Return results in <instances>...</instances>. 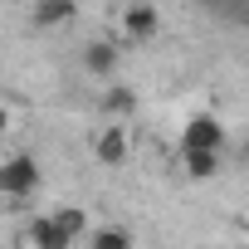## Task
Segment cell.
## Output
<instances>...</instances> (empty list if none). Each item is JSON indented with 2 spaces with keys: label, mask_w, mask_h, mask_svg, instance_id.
<instances>
[{
  "label": "cell",
  "mask_w": 249,
  "mask_h": 249,
  "mask_svg": "<svg viewBox=\"0 0 249 249\" xmlns=\"http://www.w3.org/2000/svg\"><path fill=\"white\" fill-rule=\"evenodd\" d=\"M39 186H44V171H39V161H35L30 152H15V157L0 161V191H5L10 200H25V196H35Z\"/></svg>",
  "instance_id": "6da1fadb"
},
{
  "label": "cell",
  "mask_w": 249,
  "mask_h": 249,
  "mask_svg": "<svg viewBox=\"0 0 249 249\" xmlns=\"http://www.w3.org/2000/svg\"><path fill=\"white\" fill-rule=\"evenodd\" d=\"M225 147V122L215 112H196L181 132V152H220Z\"/></svg>",
  "instance_id": "7a4b0ae2"
},
{
  "label": "cell",
  "mask_w": 249,
  "mask_h": 249,
  "mask_svg": "<svg viewBox=\"0 0 249 249\" xmlns=\"http://www.w3.org/2000/svg\"><path fill=\"white\" fill-rule=\"evenodd\" d=\"M78 64H83V73H88V78H112V73H117V64H122V49H117V39H88Z\"/></svg>",
  "instance_id": "3957f363"
},
{
  "label": "cell",
  "mask_w": 249,
  "mask_h": 249,
  "mask_svg": "<svg viewBox=\"0 0 249 249\" xmlns=\"http://www.w3.org/2000/svg\"><path fill=\"white\" fill-rule=\"evenodd\" d=\"M157 30H161V10H157V5L137 0V5H127V10H122V35H127L132 44H147V39H157Z\"/></svg>",
  "instance_id": "277c9868"
},
{
  "label": "cell",
  "mask_w": 249,
  "mask_h": 249,
  "mask_svg": "<svg viewBox=\"0 0 249 249\" xmlns=\"http://www.w3.org/2000/svg\"><path fill=\"white\" fill-rule=\"evenodd\" d=\"M30 20H35V30H64L78 20V0H35Z\"/></svg>",
  "instance_id": "5b68a950"
},
{
  "label": "cell",
  "mask_w": 249,
  "mask_h": 249,
  "mask_svg": "<svg viewBox=\"0 0 249 249\" xmlns=\"http://www.w3.org/2000/svg\"><path fill=\"white\" fill-rule=\"evenodd\" d=\"M127 152H132V137L122 132L117 122H112V127H103L98 142H93V157H98L103 166H122V161H127Z\"/></svg>",
  "instance_id": "8992f818"
},
{
  "label": "cell",
  "mask_w": 249,
  "mask_h": 249,
  "mask_svg": "<svg viewBox=\"0 0 249 249\" xmlns=\"http://www.w3.org/2000/svg\"><path fill=\"white\" fill-rule=\"evenodd\" d=\"M30 244L35 249H73V234L59 225V215H39V220H30Z\"/></svg>",
  "instance_id": "52a82bcc"
},
{
  "label": "cell",
  "mask_w": 249,
  "mask_h": 249,
  "mask_svg": "<svg viewBox=\"0 0 249 249\" xmlns=\"http://www.w3.org/2000/svg\"><path fill=\"white\" fill-rule=\"evenodd\" d=\"M181 161H186V176L191 181H210L220 171V152H181Z\"/></svg>",
  "instance_id": "ba28073f"
},
{
  "label": "cell",
  "mask_w": 249,
  "mask_h": 249,
  "mask_svg": "<svg viewBox=\"0 0 249 249\" xmlns=\"http://www.w3.org/2000/svg\"><path fill=\"white\" fill-rule=\"evenodd\" d=\"M103 112H112V117H127V112H137V93H132L127 83H112V88L103 93Z\"/></svg>",
  "instance_id": "9c48e42d"
},
{
  "label": "cell",
  "mask_w": 249,
  "mask_h": 249,
  "mask_svg": "<svg viewBox=\"0 0 249 249\" xmlns=\"http://www.w3.org/2000/svg\"><path fill=\"white\" fill-rule=\"evenodd\" d=\"M88 249H132V234L122 225H98L93 239H88Z\"/></svg>",
  "instance_id": "30bf717a"
},
{
  "label": "cell",
  "mask_w": 249,
  "mask_h": 249,
  "mask_svg": "<svg viewBox=\"0 0 249 249\" xmlns=\"http://www.w3.org/2000/svg\"><path fill=\"white\" fill-rule=\"evenodd\" d=\"M54 215H59V225H64V230H69L73 239H78V234L88 230V210H78V205H64V210H54Z\"/></svg>",
  "instance_id": "8fae6325"
},
{
  "label": "cell",
  "mask_w": 249,
  "mask_h": 249,
  "mask_svg": "<svg viewBox=\"0 0 249 249\" xmlns=\"http://www.w3.org/2000/svg\"><path fill=\"white\" fill-rule=\"evenodd\" d=\"M244 249H249V239H244Z\"/></svg>",
  "instance_id": "7c38bea8"
}]
</instances>
